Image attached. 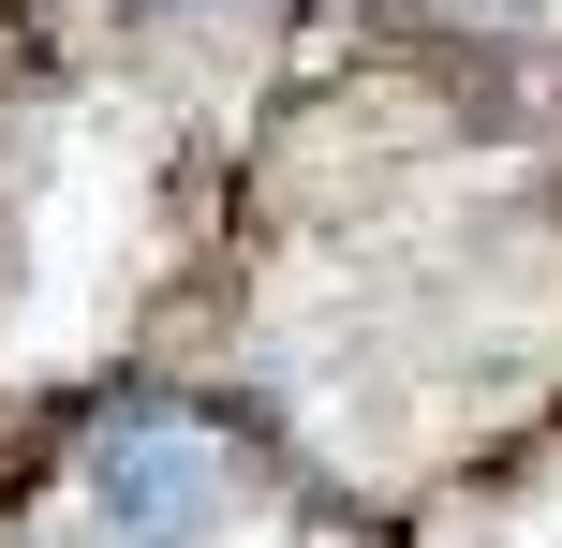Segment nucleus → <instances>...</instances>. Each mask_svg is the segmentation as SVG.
Wrapping results in <instances>:
<instances>
[{
	"instance_id": "1",
	"label": "nucleus",
	"mask_w": 562,
	"mask_h": 548,
	"mask_svg": "<svg viewBox=\"0 0 562 548\" xmlns=\"http://www.w3.org/2000/svg\"><path fill=\"white\" fill-rule=\"evenodd\" d=\"M89 504H104L119 548H193L223 519V445L178 401H119L104 430H89Z\"/></svg>"
}]
</instances>
